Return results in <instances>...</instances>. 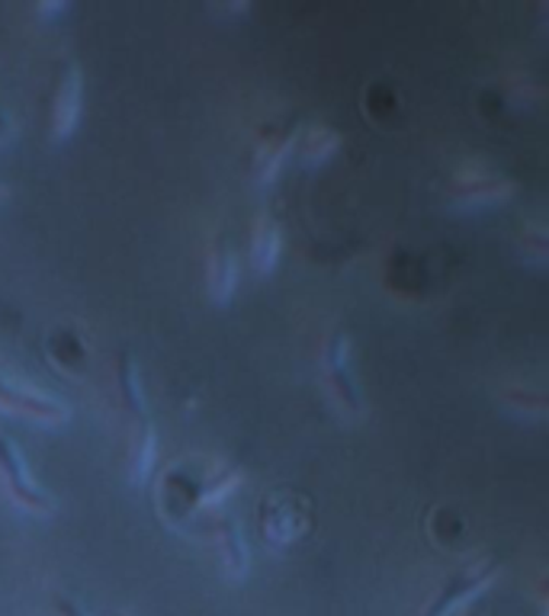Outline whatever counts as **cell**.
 I'll return each mask as SVG.
<instances>
[{"label":"cell","instance_id":"1","mask_svg":"<svg viewBox=\"0 0 549 616\" xmlns=\"http://www.w3.org/2000/svg\"><path fill=\"white\" fill-rule=\"evenodd\" d=\"M0 469L7 472V482H10V492L16 495V502H23V505L33 507V510H49L46 492L36 485V479L29 475L26 462L20 459V452H16V447L7 437H0Z\"/></svg>","mask_w":549,"mask_h":616},{"label":"cell","instance_id":"2","mask_svg":"<svg viewBox=\"0 0 549 616\" xmlns=\"http://www.w3.org/2000/svg\"><path fill=\"white\" fill-rule=\"evenodd\" d=\"M52 100H56L52 104V129H56V135H64L77 119V100H81V68L77 64L64 68Z\"/></svg>","mask_w":549,"mask_h":616},{"label":"cell","instance_id":"3","mask_svg":"<svg viewBox=\"0 0 549 616\" xmlns=\"http://www.w3.org/2000/svg\"><path fill=\"white\" fill-rule=\"evenodd\" d=\"M0 404H7L13 411H29V414H39V418H64V408L56 404L52 398L33 392V389H20L7 379H0Z\"/></svg>","mask_w":549,"mask_h":616}]
</instances>
